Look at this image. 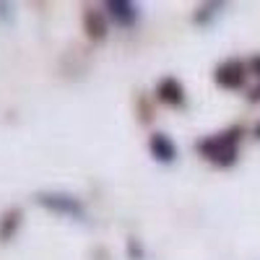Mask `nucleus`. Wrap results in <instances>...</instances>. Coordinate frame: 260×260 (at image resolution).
Masks as SVG:
<instances>
[{"label": "nucleus", "mask_w": 260, "mask_h": 260, "mask_svg": "<svg viewBox=\"0 0 260 260\" xmlns=\"http://www.w3.org/2000/svg\"><path fill=\"white\" fill-rule=\"evenodd\" d=\"M203 154L213 161H221V164H229L237 154V130H229L224 136H213L208 141L201 143Z\"/></svg>", "instance_id": "nucleus-1"}, {"label": "nucleus", "mask_w": 260, "mask_h": 260, "mask_svg": "<svg viewBox=\"0 0 260 260\" xmlns=\"http://www.w3.org/2000/svg\"><path fill=\"white\" fill-rule=\"evenodd\" d=\"M39 203L47 206L57 213H68V216H83V206L78 203V198H73V195H62V192H45L39 195Z\"/></svg>", "instance_id": "nucleus-2"}, {"label": "nucleus", "mask_w": 260, "mask_h": 260, "mask_svg": "<svg viewBox=\"0 0 260 260\" xmlns=\"http://www.w3.org/2000/svg\"><path fill=\"white\" fill-rule=\"evenodd\" d=\"M151 151H154V156L161 159V161L175 159V143H172L164 133H156L154 138H151Z\"/></svg>", "instance_id": "nucleus-5"}, {"label": "nucleus", "mask_w": 260, "mask_h": 260, "mask_svg": "<svg viewBox=\"0 0 260 260\" xmlns=\"http://www.w3.org/2000/svg\"><path fill=\"white\" fill-rule=\"evenodd\" d=\"M107 8H110L112 18L117 21V24H122V26H130L138 18V8L133 3H125V0H115V3H110Z\"/></svg>", "instance_id": "nucleus-4"}, {"label": "nucleus", "mask_w": 260, "mask_h": 260, "mask_svg": "<svg viewBox=\"0 0 260 260\" xmlns=\"http://www.w3.org/2000/svg\"><path fill=\"white\" fill-rule=\"evenodd\" d=\"M159 94H161V99H167V102H172V104H180V102H182V86H180L175 78H167V81H161V86H159Z\"/></svg>", "instance_id": "nucleus-6"}, {"label": "nucleus", "mask_w": 260, "mask_h": 260, "mask_svg": "<svg viewBox=\"0 0 260 260\" xmlns=\"http://www.w3.org/2000/svg\"><path fill=\"white\" fill-rule=\"evenodd\" d=\"M216 81L221 86H226V89H237V86H242V81H245V68L240 62H226L216 71Z\"/></svg>", "instance_id": "nucleus-3"}, {"label": "nucleus", "mask_w": 260, "mask_h": 260, "mask_svg": "<svg viewBox=\"0 0 260 260\" xmlns=\"http://www.w3.org/2000/svg\"><path fill=\"white\" fill-rule=\"evenodd\" d=\"M86 24H89V29H91V31H89L91 37H94V26H96V37H102V34H104V26H102L99 16H91V13H89V16H86Z\"/></svg>", "instance_id": "nucleus-7"}, {"label": "nucleus", "mask_w": 260, "mask_h": 260, "mask_svg": "<svg viewBox=\"0 0 260 260\" xmlns=\"http://www.w3.org/2000/svg\"><path fill=\"white\" fill-rule=\"evenodd\" d=\"M257 136H260V127H257Z\"/></svg>", "instance_id": "nucleus-8"}]
</instances>
